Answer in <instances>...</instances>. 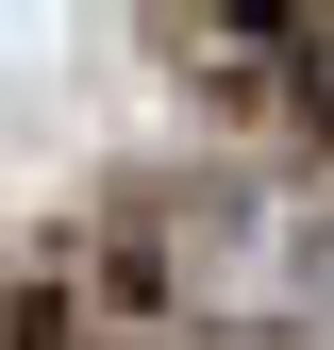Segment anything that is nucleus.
<instances>
[{"instance_id": "f03ea898", "label": "nucleus", "mask_w": 334, "mask_h": 350, "mask_svg": "<svg viewBox=\"0 0 334 350\" xmlns=\"http://www.w3.org/2000/svg\"><path fill=\"white\" fill-rule=\"evenodd\" d=\"M0 350H117V334H84V317H0Z\"/></svg>"}, {"instance_id": "f257e3e1", "label": "nucleus", "mask_w": 334, "mask_h": 350, "mask_svg": "<svg viewBox=\"0 0 334 350\" xmlns=\"http://www.w3.org/2000/svg\"><path fill=\"white\" fill-rule=\"evenodd\" d=\"M201 33H218L284 117H318V134H334V0H201Z\"/></svg>"}]
</instances>
